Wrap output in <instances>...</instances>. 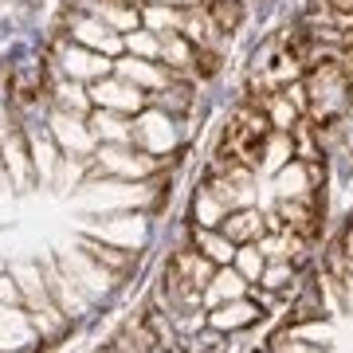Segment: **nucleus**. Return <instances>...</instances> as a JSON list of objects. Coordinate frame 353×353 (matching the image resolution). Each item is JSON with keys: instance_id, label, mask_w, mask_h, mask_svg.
Wrapping results in <instances>:
<instances>
[{"instance_id": "1", "label": "nucleus", "mask_w": 353, "mask_h": 353, "mask_svg": "<svg viewBox=\"0 0 353 353\" xmlns=\"http://www.w3.org/2000/svg\"><path fill=\"white\" fill-rule=\"evenodd\" d=\"M271 118L263 114V106L255 99L240 102L232 118L224 122V134H220V145H216L212 161H224V165H243V169H259L267 157V145H271Z\"/></svg>"}, {"instance_id": "2", "label": "nucleus", "mask_w": 353, "mask_h": 353, "mask_svg": "<svg viewBox=\"0 0 353 353\" xmlns=\"http://www.w3.org/2000/svg\"><path fill=\"white\" fill-rule=\"evenodd\" d=\"M303 94H306V118L318 130H334L353 106V75L345 59H322V63L306 67Z\"/></svg>"}, {"instance_id": "3", "label": "nucleus", "mask_w": 353, "mask_h": 353, "mask_svg": "<svg viewBox=\"0 0 353 353\" xmlns=\"http://www.w3.org/2000/svg\"><path fill=\"white\" fill-rule=\"evenodd\" d=\"M87 165L94 173H110V176H122V181H141V176L157 173V157L138 150L134 141H102Z\"/></svg>"}, {"instance_id": "4", "label": "nucleus", "mask_w": 353, "mask_h": 353, "mask_svg": "<svg viewBox=\"0 0 353 353\" xmlns=\"http://www.w3.org/2000/svg\"><path fill=\"white\" fill-rule=\"evenodd\" d=\"M51 138L59 141V150L71 153V157H79V161H90L94 157V150H99V138L90 134L87 118H79V114H67V110H55L51 114Z\"/></svg>"}, {"instance_id": "5", "label": "nucleus", "mask_w": 353, "mask_h": 353, "mask_svg": "<svg viewBox=\"0 0 353 353\" xmlns=\"http://www.w3.org/2000/svg\"><path fill=\"white\" fill-rule=\"evenodd\" d=\"M90 102L102 106V110L138 114V110H145L150 94H145L141 87H134V83L122 79V75H106V79H99V83H90Z\"/></svg>"}, {"instance_id": "6", "label": "nucleus", "mask_w": 353, "mask_h": 353, "mask_svg": "<svg viewBox=\"0 0 353 353\" xmlns=\"http://www.w3.org/2000/svg\"><path fill=\"white\" fill-rule=\"evenodd\" d=\"M275 216H279V228H283V232H294V236L310 240L318 232V224H322L318 192H306V196H279Z\"/></svg>"}, {"instance_id": "7", "label": "nucleus", "mask_w": 353, "mask_h": 353, "mask_svg": "<svg viewBox=\"0 0 353 353\" xmlns=\"http://www.w3.org/2000/svg\"><path fill=\"white\" fill-rule=\"evenodd\" d=\"M134 145L153 153V157L169 150V145H173V122H169V114L157 110V106L141 114L138 122H134Z\"/></svg>"}, {"instance_id": "8", "label": "nucleus", "mask_w": 353, "mask_h": 353, "mask_svg": "<svg viewBox=\"0 0 353 353\" xmlns=\"http://www.w3.org/2000/svg\"><path fill=\"white\" fill-rule=\"evenodd\" d=\"M59 259H63V271L71 279H75L79 287H83V294H106V290H110V283H114V275L110 271H106V267H99L94 263V259H90L87 252H71V255H59Z\"/></svg>"}, {"instance_id": "9", "label": "nucleus", "mask_w": 353, "mask_h": 353, "mask_svg": "<svg viewBox=\"0 0 353 353\" xmlns=\"http://www.w3.org/2000/svg\"><path fill=\"white\" fill-rule=\"evenodd\" d=\"M0 157L8 165V176H12L16 189H28V181L36 173V165H32V150H28V134L24 130H8L4 138H0Z\"/></svg>"}, {"instance_id": "10", "label": "nucleus", "mask_w": 353, "mask_h": 353, "mask_svg": "<svg viewBox=\"0 0 353 353\" xmlns=\"http://www.w3.org/2000/svg\"><path fill=\"white\" fill-rule=\"evenodd\" d=\"M63 71H67L71 79L99 83V79L114 75V59H110V55H102V51H94V48H83V43H75V48L63 51Z\"/></svg>"}, {"instance_id": "11", "label": "nucleus", "mask_w": 353, "mask_h": 353, "mask_svg": "<svg viewBox=\"0 0 353 353\" xmlns=\"http://www.w3.org/2000/svg\"><path fill=\"white\" fill-rule=\"evenodd\" d=\"M43 279H48L51 299H55V306L67 314V322L87 310V294H83V287H79V283L67 275V271H59L55 263H48V267H43Z\"/></svg>"}, {"instance_id": "12", "label": "nucleus", "mask_w": 353, "mask_h": 353, "mask_svg": "<svg viewBox=\"0 0 353 353\" xmlns=\"http://www.w3.org/2000/svg\"><path fill=\"white\" fill-rule=\"evenodd\" d=\"M71 39H75V43H83V48H94V51H102V55H118V51L126 48V36H122V32H114L110 24H102L99 16H94V20H75V28H71Z\"/></svg>"}, {"instance_id": "13", "label": "nucleus", "mask_w": 353, "mask_h": 353, "mask_svg": "<svg viewBox=\"0 0 353 353\" xmlns=\"http://www.w3.org/2000/svg\"><path fill=\"white\" fill-rule=\"evenodd\" d=\"M114 75L130 79V83L141 87V90H161L165 83H169V67H157L153 59L130 55V59H114Z\"/></svg>"}, {"instance_id": "14", "label": "nucleus", "mask_w": 353, "mask_h": 353, "mask_svg": "<svg viewBox=\"0 0 353 353\" xmlns=\"http://www.w3.org/2000/svg\"><path fill=\"white\" fill-rule=\"evenodd\" d=\"M263 220H267V216H259L255 208H236V212L224 216L220 232H224L236 248H243V243H259V240H263V232H267Z\"/></svg>"}, {"instance_id": "15", "label": "nucleus", "mask_w": 353, "mask_h": 353, "mask_svg": "<svg viewBox=\"0 0 353 353\" xmlns=\"http://www.w3.org/2000/svg\"><path fill=\"white\" fill-rule=\"evenodd\" d=\"M79 252H87L90 259H94L99 267H106L114 279L138 263V255L130 252V248H118V243H106V240H90V236H83V240H79Z\"/></svg>"}, {"instance_id": "16", "label": "nucleus", "mask_w": 353, "mask_h": 353, "mask_svg": "<svg viewBox=\"0 0 353 353\" xmlns=\"http://www.w3.org/2000/svg\"><path fill=\"white\" fill-rule=\"evenodd\" d=\"M28 150H32V165H36V176L43 181V185H51L55 181V169H59V141L51 138V130H32L28 134Z\"/></svg>"}, {"instance_id": "17", "label": "nucleus", "mask_w": 353, "mask_h": 353, "mask_svg": "<svg viewBox=\"0 0 353 353\" xmlns=\"http://www.w3.org/2000/svg\"><path fill=\"white\" fill-rule=\"evenodd\" d=\"M255 318H263V310H259L255 303H248V299H232V303H220L212 314H208V326L224 334V330H243V326H252Z\"/></svg>"}, {"instance_id": "18", "label": "nucleus", "mask_w": 353, "mask_h": 353, "mask_svg": "<svg viewBox=\"0 0 353 353\" xmlns=\"http://www.w3.org/2000/svg\"><path fill=\"white\" fill-rule=\"evenodd\" d=\"M87 126L90 134L99 141H134V122H126L118 110H102V106H94V110L87 114Z\"/></svg>"}, {"instance_id": "19", "label": "nucleus", "mask_w": 353, "mask_h": 353, "mask_svg": "<svg viewBox=\"0 0 353 353\" xmlns=\"http://www.w3.org/2000/svg\"><path fill=\"white\" fill-rule=\"evenodd\" d=\"M204 12H208V20H212V28L220 32V36H236L243 28V0H204L201 4Z\"/></svg>"}, {"instance_id": "20", "label": "nucleus", "mask_w": 353, "mask_h": 353, "mask_svg": "<svg viewBox=\"0 0 353 353\" xmlns=\"http://www.w3.org/2000/svg\"><path fill=\"white\" fill-rule=\"evenodd\" d=\"M196 252H204L216 267H228L236 259V243L228 240L220 228H201V232H196Z\"/></svg>"}, {"instance_id": "21", "label": "nucleus", "mask_w": 353, "mask_h": 353, "mask_svg": "<svg viewBox=\"0 0 353 353\" xmlns=\"http://www.w3.org/2000/svg\"><path fill=\"white\" fill-rule=\"evenodd\" d=\"M99 20L126 36V32H138L141 28V8L138 4H114V0H102L99 4Z\"/></svg>"}, {"instance_id": "22", "label": "nucleus", "mask_w": 353, "mask_h": 353, "mask_svg": "<svg viewBox=\"0 0 353 353\" xmlns=\"http://www.w3.org/2000/svg\"><path fill=\"white\" fill-rule=\"evenodd\" d=\"M243 287H248V279L240 271H232V267H216L212 283H208V299L212 303H232V299H240Z\"/></svg>"}, {"instance_id": "23", "label": "nucleus", "mask_w": 353, "mask_h": 353, "mask_svg": "<svg viewBox=\"0 0 353 353\" xmlns=\"http://www.w3.org/2000/svg\"><path fill=\"white\" fill-rule=\"evenodd\" d=\"M192 216H196V224L201 228H220L224 224V216H228V208L201 185V189H196V201H192Z\"/></svg>"}, {"instance_id": "24", "label": "nucleus", "mask_w": 353, "mask_h": 353, "mask_svg": "<svg viewBox=\"0 0 353 353\" xmlns=\"http://www.w3.org/2000/svg\"><path fill=\"white\" fill-rule=\"evenodd\" d=\"M153 102H157V110H165V114H181V110H189L192 106V94H189V87H173V83H165L161 90H153Z\"/></svg>"}, {"instance_id": "25", "label": "nucleus", "mask_w": 353, "mask_h": 353, "mask_svg": "<svg viewBox=\"0 0 353 353\" xmlns=\"http://www.w3.org/2000/svg\"><path fill=\"white\" fill-rule=\"evenodd\" d=\"M236 267H240L243 279H259L267 267V255L259 243H243V248H236Z\"/></svg>"}, {"instance_id": "26", "label": "nucleus", "mask_w": 353, "mask_h": 353, "mask_svg": "<svg viewBox=\"0 0 353 353\" xmlns=\"http://www.w3.org/2000/svg\"><path fill=\"white\" fill-rule=\"evenodd\" d=\"M55 102H59V110H67V114H79V118H83V114H90V106H94V102H90V94H83V90L79 87H59V94H55Z\"/></svg>"}, {"instance_id": "27", "label": "nucleus", "mask_w": 353, "mask_h": 353, "mask_svg": "<svg viewBox=\"0 0 353 353\" xmlns=\"http://www.w3.org/2000/svg\"><path fill=\"white\" fill-rule=\"evenodd\" d=\"M126 48L138 55V59H153V55H161V39H157V32H126Z\"/></svg>"}, {"instance_id": "28", "label": "nucleus", "mask_w": 353, "mask_h": 353, "mask_svg": "<svg viewBox=\"0 0 353 353\" xmlns=\"http://www.w3.org/2000/svg\"><path fill=\"white\" fill-rule=\"evenodd\" d=\"M216 345H220V330H212V334H192L189 341H185V353H216Z\"/></svg>"}, {"instance_id": "29", "label": "nucleus", "mask_w": 353, "mask_h": 353, "mask_svg": "<svg viewBox=\"0 0 353 353\" xmlns=\"http://www.w3.org/2000/svg\"><path fill=\"white\" fill-rule=\"evenodd\" d=\"M271 353H318V345H310V341H299V338H279Z\"/></svg>"}, {"instance_id": "30", "label": "nucleus", "mask_w": 353, "mask_h": 353, "mask_svg": "<svg viewBox=\"0 0 353 353\" xmlns=\"http://www.w3.org/2000/svg\"><path fill=\"white\" fill-rule=\"evenodd\" d=\"M287 275H290V263H279V267H271V271L263 275V283H267L271 290H279L283 283H287Z\"/></svg>"}, {"instance_id": "31", "label": "nucleus", "mask_w": 353, "mask_h": 353, "mask_svg": "<svg viewBox=\"0 0 353 353\" xmlns=\"http://www.w3.org/2000/svg\"><path fill=\"white\" fill-rule=\"evenodd\" d=\"M338 130H341V138H345V150H350V157H353V106L345 110V118L338 122Z\"/></svg>"}, {"instance_id": "32", "label": "nucleus", "mask_w": 353, "mask_h": 353, "mask_svg": "<svg viewBox=\"0 0 353 353\" xmlns=\"http://www.w3.org/2000/svg\"><path fill=\"white\" fill-rule=\"evenodd\" d=\"M334 12H341V16H353V0H326Z\"/></svg>"}, {"instance_id": "33", "label": "nucleus", "mask_w": 353, "mask_h": 353, "mask_svg": "<svg viewBox=\"0 0 353 353\" xmlns=\"http://www.w3.org/2000/svg\"><path fill=\"white\" fill-rule=\"evenodd\" d=\"M341 252L350 255V263H353V228H345V232H341Z\"/></svg>"}, {"instance_id": "34", "label": "nucleus", "mask_w": 353, "mask_h": 353, "mask_svg": "<svg viewBox=\"0 0 353 353\" xmlns=\"http://www.w3.org/2000/svg\"><path fill=\"white\" fill-rule=\"evenodd\" d=\"M150 4H165V8H189L185 0H150Z\"/></svg>"}]
</instances>
